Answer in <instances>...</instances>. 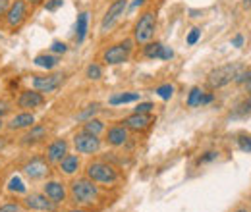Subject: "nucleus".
I'll return each instance as SVG.
<instances>
[{
	"label": "nucleus",
	"mask_w": 251,
	"mask_h": 212,
	"mask_svg": "<svg viewBox=\"0 0 251 212\" xmlns=\"http://www.w3.org/2000/svg\"><path fill=\"white\" fill-rule=\"evenodd\" d=\"M68 197L77 209H91L100 201V189L89 178H77L70 183Z\"/></svg>",
	"instance_id": "nucleus-1"
},
{
	"label": "nucleus",
	"mask_w": 251,
	"mask_h": 212,
	"mask_svg": "<svg viewBox=\"0 0 251 212\" xmlns=\"http://www.w3.org/2000/svg\"><path fill=\"white\" fill-rule=\"evenodd\" d=\"M85 178H89L97 185L112 187L120 182V172L116 170V166L108 164L106 160H93L85 168Z\"/></svg>",
	"instance_id": "nucleus-2"
},
{
	"label": "nucleus",
	"mask_w": 251,
	"mask_h": 212,
	"mask_svg": "<svg viewBox=\"0 0 251 212\" xmlns=\"http://www.w3.org/2000/svg\"><path fill=\"white\" fill-rule=\"evenodd\" d=\"M157 31V14L153 10H147L139 16V20L133 25V43L137 45H147L155 37Z\"/></svg>",
	"instance_id": "nucleus-3"
},
{
	"label": "nucleus",
	"mask_w": 251,
	"mask_h": 212,
	"mask_svg": "<svg viewBox=\"0 0 251 212\" xmlns=\"http://www.w3.org/2000/svg\"><path fill=\"white\" fill-rule=\"evenodd\" d=\"M27 18H29V4L25 0H14L8 12L4 14V27L10 33H16L18 29H22Z\"/></svg>",
	"instance_id": "nucleus-4"
},
{
	"label": "nucleus",
	"mask_w": 251,
	"mask_h": 212,
	"mask_svg": "<svg viewBox=\"0 0 251 212\" xmlns=\"http://www.w3.org/2000/svg\"><path fill=\"white\" fill-rule=\"evenodd\" d=\"M244 70L242 64H226V66H220L217 70H213L209 75H207V85L211 89H220V87H226L228 83H232L236 79V75Z\"/></svg>",
	"instance_id": "nucleus-5"
},
{
	"label": "nucleus",
	"mask_w": 251,
	"mask_h": 212,
	"mask_svg": "<svg viewBox=\"0 0 251 212\" xmlns=\"http://www.w3.org/2000/svg\"><path fill=\"white\" fill-rule=\"evenodd\" d=\"M133 50V39H126L122 43H116L112 47H108L102 52V62L106 66H118V64H126L131 56Z\"/></svg>",
	"instance_id": "nucleus-6"
},
{
	"label": "nucleus",
	"mask_w": 251,
	"mask_h": 212,
	"mask_svg": "<svg viewBox=\"0 0 251 212\" xmlns=\"http://www.w3.org/2000/svg\"><path fill=\"white\" fill-rule=\"evenodd\" d=\"M22 170L31 182H39V180H45L50 174V164L45 156H33L31 160H27L24 164Z\"/></svg>",
	"instance_id": "nucleus-7"
},
{
	"label": "nucleus",
	"mask_w": 251,
	"mask_h": 212,
	"mask_svg": "<svg viewBox=\"0 0 251 212\" xmlns=\"http://www.w3.org/2000/svg\"><path fill=\"white\" fill-rule=\"evenodd\" d=\"M75 151L79 154H95V152L100 151V139L99 135H93V133H87V131H77L72 139Z\"/></svg>",
	"instance_id": "nucleus-8"
},
{
	"label": "nucleus",
	"mask_w": 251,
	"mask_h": 212,
	"mask_svg": "<svg viewBox=\"0 0 251 212\" xmlns=\"http://www.w3.org/2000/svg\"><path fill=\"white\" fill-rule=\"evenodd\" d=\"M16 104L20 110H25V112H31V110H37L45 104V94L39 93L37 89H25L18 94L16 98Z\"/></svg>",
	"instance_id": "nucleus-9"
},
{
	"label": "nucleus",
	"mask_w": 251,
	"mask_h": 212,
	"mask_svg": "<svg viewBox=\"0 0 251 212\" xmlns=\"http://www.w3.org/2000/svg\"><path fill=\"white\" fill-rule=\"evenodd\" d=\"M64 73H49V75H33V89L39 93H54L64 83Z\"/></svg>",
	"instance_id": "nucleus-10"
},
{
	"label": "nucleus",
	"mask_w": 251,
	"mask_h": 212,
	"mask_svg": "<svg viewBox=\"0 0 251 212\" xmlns=\"http://www.w3.org/2000/svg\"><path fill=\"white\" fill-rule=\"evenodd\" d=\"M126 8H127V0H114L108 6V10L102 16V20H100V33H106V31L112 29V25L120 20V16L126 12Z\"/></svg>",
	"instance_id": "nucleus-11"
},
{
	"label": "nucleus",
	"mask_w": 251,
	"mask_h": 212,
	"mask_svg": "<svg viewBox=\"0 0 251 212\" xmlns=\"http://www.w3.org/2000/svg\"><path fill=\"white\" fill-rule=\"evenodd\" d=\"M22 205H24V209H27V211H52L56 209V205L45 195V193H27L25 197H24V201H22Z\"/></svg>",
	"instance_id": "nucleus-12"
},
{
	"label": "nucleus",
	"mask_w": 251,
	"mask_h": 212,
	"mask_svg": "<svg viewBox=\"0 0 251 212\" xmlns=\"http://www.w3.org/2000/svg\"><path fill=\"white\" fill-rule=\"evenodd\" d=\"M43 193H45L56 207H60V205H64V203L68 201V189H66V185H64L62 182H58V180H49V182H45Z\"/></svg>",
	"instance_id": "nucleus-13"
},
{
	"label": "nucleus",
	"mask_w": 251,
	"mask_h": 212,
	"mask_svg": "<svg viewBox=\"0 0 251 212\" xmlns=\"http://www.w3.org/2000/svg\"><path fill=\"white\" fill-rule=\"evenodd\" d=\"M70 152V145H68V141L66 139H54V141H50L49 145H47V151H45V158L49 160V164L52 166V164H56L58 166V162L62 160L64 156Z\"/></svg>",
	"instance_id": "nucleus-14"
},
{
	"label": "nucleus",
	"mask_w": 251,
	"mask_h": 212,
	"mask_svg": "<svg viewBox=\"0 0 251 212\" xmlns=\"http://www.w3.org/2000/svg\"><path fill=\"white\" fill-rule=\"evenodd\" d=\"M49 135V127L47 125H41V123H33L31 127L22 135L20 143L24 147H31V145H37V143H43Z\"/></svg>",
	"instance_id": "nucleus-15"
},
{
	"label": "nucleus",
	"mask_w": 251,
	"mask_h": 212,
	"mask_svg": "<svg viewBox=\"0 0 251 212\" xmlns=\"http://www.w3.org/2000/svg\"><path fill=\"white\" fill-rule=\"evenodd\" d=\"M151 123H153V116L151 114H137V112H133L131 116H127L126 120H122V125L127 127V131H135V133L149 129Z\"/></svg>",
	"instance_id": "nucleus-16"
},
{
	"label": "nucleus",
	"mask_w": 251,
	"mask_h": 212,
	"mask_svg": "<svg viewBox=\"0 0 251 212\" xmlns=\"http://www.w3.org/2000/svg\"><path fill=\"white\" fill-rule=\"evenodd\" d=\"M127 139H129V131H127V127H124V125H112L104 133L106 145H110L114 149L116 147H124L126 143H127Z\"/></svg>",
	"instance_id": "nucleus-17"
},
{
	"label": "nucleus",
	"mask_w": 251,
	"mask_h": 212,
	"mask_svg": "<svg viewBox=\"0 0 251 212\" xmlns=\"http://www.w3.org/2000/svg\"><path fill=\"white\" fill-rule=\"evenodd\" d=\"M33 123H35V116H33L31 112L22 110L20 114H16V116H12V118L8 120L6 127H8L10 131H22V129H29Z\"/></svg>",
	"instance_id": "nucleus-18"
},
{
	"label": "nucleus",
	"mask_w": 251,
	"mask_h": 212,
	"mask_svg": "<svg viewBox=\"0 0 251 212\" xmlns=\"http://www.w3.org/2000/svg\"><path fill=\"white\" fill-rule=\"evenodd\" d=\"M79 168H81V160H79V156L77 154H66L62 160L58 162V172L62 174V176H75L77 172H79Z\"/></svg>",
	"instance_id": "nucleus-19"
},
{
	"label": "nucleus",
	"mask_w": 251,
	"mask_h": 212,
	"mask_svg": "<svg viewBox=\"0 0 251 212\" xmlns=\"http://www.w3.org/2000/svg\"><path fill=\"white\" fill-rule=\"evenodd\" d=\"M87 25H89V14L87 12H81L77 16V24H75V43L81 45L87 37Z\"/></svg>",
	"instance_id": "nucleus-20"
},
{
	"label": "nucleus",
	"mask_w": 251,
	"mask_h": 212,
	"mask_svg": "<svg viewBox=\"0 0 251 212\" xmlns=\"http://www.w3.org/2000/svg\"><path fill=\"white\" fill-rule=\"evenodd\" d=\"M35 66H39V68H43V70H54L56 66H58V56H54L52 52H43V54H37L35 56V60H33Z\"/></svg>",
	"instance_id": "nucleus-21"
},
{
	"label": "nucleus",
	"mask_w": 251,
	"mask_h": 212,
	"mask_svg": "<svg viewBox=\"0 0 251 212\" xmlns=\"http://www.w3.org/2000/svg\"><path fill=\"white\" fill-rule=\"evenodd\" d=\"M139 100V93H120V94H114L108 98V102L112 106H120V104H127V102H135Z\"/></svg>",
	"instance_id": "nucleus-22"
},
{
	"label": "nucleus",
	"mask_w": 251,
	"mask_h": 212,
	"mask_svg": "<svg viewBox=\"0 0 251 212\" xmlns=\"http://www.w3.org/2000/svg\"><path fill=\"white\" fill-rule=\"evenodd\" d=\"M203 96H205V91L201 87H191V91L188 94V106L189 108L203 106Z\"/></svg>",
	"instance_id": "nucleus-23"
},
{
	"label": "nucleus",
	"mask_w": 251,
	"mask_h": 212,
	"mask_svg": "<svg viewBox=\"0 0 251 212\" xmlns=\"http://www.w3.org/2000/svg\"><path fill=\"white\" fill-rule=\"evenodd\" d=\"M162 48H164V45L162 43H147L145 47H143V54L147 56V58H151V60H155V58H160V54H162Z\"/></svg>",
	"instance_id": "nucleus-24"
},
{
	"label": "nucleus",
	"mask_w": 251,
	"mask_h": 212,
	"mask_svg": "<svg viewBox=\"0 0 251 212\" xmlns=\"http://www.w3.org/2000/svg\"><path fill=\"white\" fill-rule=\"evenodd\" d=\"M83 131H87V133H93V135H100L102 131H104V123L100 120H87L83 123Z\"/></svg>",
	"instance_id": "nucleus-25"
},
{
	"label": "nucleus",
	"mask_w": 251,
	"mask_h": 212,
	"mask_svg": "<svg viewBox=\"0 0 251 212\" xmlns=\"http://www.w3.org/2000/svg\"><path fill=\"white\" fill-rule=\"evenodd\" d=\"M85 75H87V79H91V81H99V79L102 77V68H100L97 62H93V64L87 66Z\"/></svg>",
	"instance_id": "nucleus-26"
},
{
	"label": "nucleus",
	"mask_w": 251,
	"mask_h": 212,
	"mask_svg": "<svg viewBox=\"0 0 251 212\" xmlns=\"http://www.w3.org/2000/svg\"><path fill=\"white\" fill-rule=\"evenodd\" d=\"M8 191H10V193H25L27 187H25V183L22 182L18 176H14V178L8 182Z\"/></svg>",
	"instance_id": "nucleus-27"
},
{
	"label": "nucleus",
	"mask_w": 251,
	"mask_h": 212,
	"mask_svg": "<svg viewBox=\"0 0 251 212\" xmlns=\"http://www.w3.org/2000/svg\"><path fill=\"white\" fill-rule=\"evenodd\" d=\"M155 93H157L162 100H170V98H172V94H174V85L164 83V85L157 87V89H155Z\"/></svg>",
	"instance_id": "nucleus-28"
},
{
	"label": "nucleus",
	"mask_w": 251,
	"mask_h": 212,
	"mask_svg": "<svg viewBox=\"0 0 251 212\" xmlns=\"http://www.w3.org/2000/svg\"><path fill=\"white\" fill-rule=\"evenodd\" d=\"M234 81H236V83H244L248 93H251V70H242V71L236 75Z\"/></svg>",
	"instance_id": "nucleus-29"
},
{
	"label": "nucleus",
	"mask_w": 251,
	"mask_h": 212,
	"mask_svg": "<svg viewBox=\"0 0 251 212\" xmlns=\"http://www.w3.org/2000/svg\"><path fill=\"white\" fill-rule=\"evenodd\" d=\"M22 209H24V205L18 201H8V203L0 205V212H22Z\"/></svg>",
	"instance_id": "nucleus-30"
},
{
	"label": "nucleus",
	"mask_w": 251,
	"mask_h": 212,
	"mask_svg": "<svg viewBox=\"0 0 251 212\" xmlns=\"http://www.w3.org/2000/svg\"><path fill=\"white\" fill-rule=\"evenodd\" d=\"M97 112H99V104H91V106H87V110H83L81 114H77V120L81 121L91 120V116H95Z\"/></svg>",
	"instance_id": "nucleus-31"
},
{
	"label": "nucleus",
	"mask_w": 251,
	"mask_h": 212,
	"mask_svg": "<svg viewBox=\"0 0 251 212\" xmlns=\"http://www.w3.org/2000/svg\"><path fill=\"white\" fill-rule=\"evenodd\" d=\"M219 158V151H207L205 154H201L199 158H197V164L201 166V164H209V162H213V160H217Z\"/></svg>",
	"instance_id": "nucleus-32"
},
{
	"label": "nucleus",
	"mask_w": 251,
	"mask_h": 212,
	"mask_svg": "<svg viewBox=\"0 0 251 212\" xmlns=\"http://www.w3.org/2000/svg\"><path fill=\"white\" fill-rule=\"evenodd\" d=\"M153 108H155L153 102H139V104L133 108V112H137V114H151Z\"/></svg>",
	"instance_id": "nucleus-33"
},
{
	"label": "nucleus",
	"mask_w": 251,
	"mask_h": 212,
	"mask_svg": "<svg viewBox=\"0 0 251 212\" xmlns=\"http://www.w3.org/2000/svg\"><path fill=\"white\" fill-rule=\"evenodd\" d=\"M50 52L52 54H64V52H68V45L62 43V41H54L50 45Z\"/></svg>",
	"instance_id": "nucleus-34"
},
{
	"label": "nucleus",
	"mask_w": 251,
	"mask_h": 212,
	"mask_svg": "<svg viewBox=\"0 0 251 212\" xmlns=\"http://www.w3.org/2000/svg\"><path fill=\"white\" fill-rule=\"evenodd\" d=\"M238 147H240V151L242 152H251V137L242 135V137L238 139Z\"/></svg>",
	"instance_id": "nucleus-35"
},
{
	"label": "nucleus",
	"mask_w": 251,
	"mask_h": 212,
	"mask_svg": "<svg viewBox=\"0 0 251 212\" xmlns=\"http://www.w3.org/2000/svg\"><path fill=\"white\" fill-rule=\"evenodd\" d=\"M199 37H201V29L193 27V29L189 31V35H188V45H189V47H193V45L199 41Z\"/></svg>",
	"instance_id": "nucleus-36"
},
{
	"label": "nucleus",
	"mask_w": 251,
	"mask_h": 212,
	"mask_svg": "<svg viewBox=\"0 0 251 212\" xmlns=\"http://www.w3.org/2000/svg\"><path fill=\"white\" fill-rule=\"evenodd\" d=\"M62 4H64V0H47V2H45V10L54 12V10H58Z\"/></svg>",
	"instance_id": "nucleus-37"
},
{
	"label": "nucleus",
	"mask_w": 251,
	"mask_h": 212,
	"mask_svg": "<svg viewBox=\"0 0 251 212\" xmlns=\"http://www.w3.org/2000/svg\"><path fill=\"white\" fill-rule=\"evenodd\" d=\"M170 58H174V50L170 47H164L162 48V54H160V60H170Z\"/></svg>",
	"instance_id": "nucleus-38"
},
{
	"label": "nucleus",
	"mask_w": 251,
	"mask_h": 212,
	"mask_svg": "<svg viewBox=\"0 0 251 212\" xmlns=\"http://www.w3.org/2000/svg\"><path fill=\"white\" fill-rule=\"evenodd\" d=\"M10 112V102L6 100H0V120H4V116Z\"/></svg>",
	"instance_id": "nucleus-39"
},
{
	"label": "nucleus",
	"mask_w": 251,
	"mask_h": 212,
	"mask_svg": "<svg viewBox=\"0 0 251 212\" xmlns=\"http://www.w3.org/2000/svg\"><path fill=\"white\" fill-rule=\"evenodd\" d=\"M10 0H0V18H4V14L8 12V8H10Z\"/></svg>",
	"instance_id": "nucleus-40"
},
{
	"label": "nucleus",
	"mask_w": 251,
	"mask_h": 212,
	"mask_svg": "<svg viewBox=\"0 0 251 212\" xmlns=\"http://www.w3.org/2000/svg\"><path fill=\"white\" fill-rule=\"evenodd\" d=\"M232 47H236V48L244 47V35H236V37L232 39Z\"/></svg>",
	"instance_id": "nucleus-41"
},
{
	"label": "nucleus",
	"mask_w": 251,
	"mask_h": 212,
	"mask_svg": "<svg viewBox=\"0 0 251 212\" xmlns=\"http://www.w3.org/2000/svg\"><path fill=\"white\" fill-rule=\"evenodd\" d=\"M213 98H215V94H213V93H207V94L203 96V104H209V102H213Z\"/></svg>",
	"instance_id": "nucleus-42"
},
{
	"label": "nucleus",
	"mask_w": 251,
	"mask_h": 212,
	"mask_svg": "<svg viewBox=\"0 0 251 212\" xmlns=\"http://www.w3.org/2000/svg\"><path fill=\"white\" fill-rule=\"evenodd\" d=\"M145 2H147V0H133V2H131V6H129V8H131V10H133V8H137V6H141V4H145Z\"/></svg>",
	"instance_id": "nucleus-43"
},
{
	"label": "nucleus",
	"mask_w": 251,
	"mask_h": 212,
	"mask_svg": "<svg viewBox=\"0 0 251 212\" xmlns=\"http://www.w3.org/2000/svg\"><path fill=\"white\" fill-rule=\"evenodd\" d=\"M27 4H31V6H39V4H43L45 0H25Z\"/></svg>",
	"instance_id": "nucleus-44"
},
{
	"label": "nucleus",
	"mask_w": 251,
	"mask_h": 212,
	"mask_svg": "<svg viewBox=\"0 0 251 212\" xmlns=\"http://www.w3.org/2000/svg\"><path fill=\"white\" fill-rule=\"evenodd\" d=\"M68 212H89V211H87V209H77V207H75V209H72V211H68Z\"/></svg>",
	"instance_id": "nucleus-45"
},
{
	"label": "nucleus",
	"mask_w": 251,
	"mask_h": 212,
	"mask_svg": "<svg viewBox=\"0 0 251 212\" xmlns=\"http://www.w3.org/2000/svg\"><path fill=\"white\" fill-rule=\"evenodd\" d=\"M251 6V0H244V8H250Z\"/></svg>",
	"instance_id": "nucleus-46"
},
{
	"label": "nucleus",
	"mask_w": 251,
	"mask_h": 212,
	"mask_svg": "<svg viewBox=\"0 0 251 212\" xmlns=\"http://www.w3.org/2000/svg\"><path fill=\"white\" fill-rule=\"evenodd\" d=\"M2 127H4V120H0V131H2Z\"/></svg>",
	"instance_id": "nucleus-47"
},
{
	"label": "nucleus",
	"mask_w": 251,
	"mask_h": 212,
	"mask_svg": "<svg viewBox=\"0 0 251 212\" xmlns=\"http://www.w3.org/2000/svg\"><path fill=\"white\" fill-rule=\"evenodd\" d=\"M236 212H250V211H246V209H240V211H236Z\"/></svg>",
	"instance_id": "nucleus-48"
},
{
	"label": "nucleus",
	"mask_w": 251,
	"mask_h": 212,
	"mask_svg": "<svg viewBox=\"0 0 251 212\" xmlns=\"http://www.w3.org/2000/svg\"><path fill=\"white\" fill-rule=\"evenodd\" d=\"M33 212H52V211H33Z\"/></svg>",
	"instance_id": "nucleus-49"
},
{
	"label": "nucleus",
	"mask_w": 251,
	"mask_h": 212,
	"mask_svg": "<svg viewBox=\"0 0 251 212\" xmlns=\"http://www.w3.org/2000/svg\"><path fill=\"white\" fill-rule=\"evenodd\" d=\"M0 168H2V162H0Z\"/></svg>",
	"instance_id": "nucleus-50"
}]
</instances>
